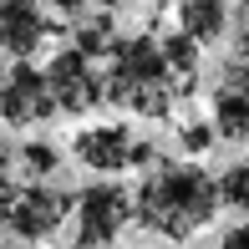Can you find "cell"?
<instances>
[{
	"label": "cell",
	"instance_id": "cell-1",
	"mask_svg": "<svg viewBox=\"0 0 249 249\" xmlns=\"http://www.w3.org/2000/svg\"><path fill=\"white\" fill-rule=\"evenodd\" d=\"M224 209L219 178L203 173L198 163H153L148 178L132 194V219L158 239H194L198 229H209L213 213Z\"/></svg>",
	"mask_w": 249,
	"mask_h": 249
},
{
	"label": "cell",
	"instance_id": "cell-2",
	"mask_svg": "<svg viewBox=\"0 0 249 249\" xmlns=\"http://www.w3.org/2000/svg\"><path fill=\"white\" fill-rule=\"evenodd\" d=\"M102 87H107L112 107H127L138 117H168V107L178 102L173 82H168V66H163V41L148 36V31L112 46Z\"/></svg>",
	"mask_w": 249,
	"mask_h": 249
},
{
	"label": "cell",
	"instance_id": "cell-3",
	"mask_svg": "<svg viewBox=\"0 0 249 249\" xmlns=\"http://www.w3.org/2000/svg\"><path fill=\"white\" fill-rule=\"evenodd\" d=\"M76 239L87 249H107L122 239V229L132 224V194L117 183H92L76 194Z\"/></svg>",
	"mask_w": 249,
	"mask_h": 249
},
{
	"label": "cell",
	"instance_id": "cell-4",
	"mask_svg": "<svg viewBox=\"0 0 249 249\" xmlns=\"http://www.w3.org/2000/svg\"><path fill=\"white\" fill-rule=\"evenodd\" d=\"M76 213V194H61V188H41V183H31V188H16V198L5 203V229L16 234V239H51L56 229H66V219Z\"/></svg>",
	"mask_w": 249,
	"mask_h": 249
},
{
	"label": "cell",
	"instance_id": "cell-5",
	"mask_svg": "<svg viewBox=\"0 0 249 249\" xmlns=\"http://www.w3.org/2000/svg\"><path fill=\"white\" fill-rule=\"evenodd\" d=\"M46 82H51V97H56V112H71V117H87L107 102V87H102V66L92 56H82L76 46L56 51L51 66H46Z\"/></svg>",
	"mask_w": 249,
	"mask_h": 249
},
{
	"label": "cell",
	"instance_id": "cell-6",
	"mask_svg": "<svg viewBox=\"0 0 249 249\" xmlns=\"http://www.w3.org/2000/svg\"><path fill=\"white\" fill-rule=\"evenodd\" d=\"M46 117H56V97H51L46 71H36L31 61L5 66V76H0V122L26 132Z\"/></svg>",
	"mask_w": 249,
	"mask_h": 249
},
{
	"label": "cell",
	"instance_id": "cell-7",
	"mask_svg": "<svg viewBox=\"0 0 249 249\" xmlns=\"http://www.w3.org/2000/svg\"><path fill=\"white\" fill-rule=\"evenodd\" d=\"M61 26L41 10V0H0V56L10 61H31Z\"/></svg>",
	"mask_w": 249,
	"mask_h": 249
},
{
	"label": "cell",
	"instance_id": "cell-8",
	"mask_svg": "<svg viewBox=\"0 0 249 249\" xmlns=\"http://www.w3.org/2000/svg\"><path fill=\"white\" fill-rule=\"evenodd\" d=\"M213 132L229 142H249V56L224 66L219 87H213Z\"/></svg>",
	"mask_w": 249,
	"mask_h": 249
},
{
	"label": "cell",
	"instance_id": "cell-9",
	"mask_svg": "<svg viewBox=\"0 0 249 249\" xmlns=\"http://www.w3.org/2000/svg\"><path fill=\"white\" fill-rule=\"evenodd\" d=\"M132 127L127 122H102V127H82L71 138V153L82 168H92V173H122V168H132Z\"/></svg>",
	"mask_w": 249,
	"mask_h": 249
},
{
	"label": "cell",
	"instance_id": "cell-10",
	"mask_svg": "<svg viewBox=\"0 0 249 249\" xmlns=\"http://www.w3.org/2000/svg\"><path fill=\"white\" fill-rule=\"evenodd\" d=\"M163 66H168V82H173L178 97H194L198 92V66H203V46L183 31L163 36Z\"/></svg>",
	"mask_w": 249,
	"mask_h": 249
},
{
	"label": "cell",
	"instance_id": "cell-11",
	"mask_svg": "<svg viewBox=\"0 0 249 249\" xmlns=\"http://www.w3.org/2000/svg\"><path fill=\"white\" fill-rule=\"evenodd\" d=\"M178 31L194 36L198 46H213L229 31V5L224 0H178Z\"/></svg>",
	"mask_w": 249,
	"mask_h": 249
},
{
	"label": "cell",
	"instance_id": "cell-12",
	"mask_svg": "<svg viewBox=\"0 0 249 249\" xmlns=\"http://www.w3.org/2000/svg\"><path fill=\"white\" fill-rule=\"evenodd\" d=\"M117 41H122V36H117V26H112V16H82L71 46L82 51V56H92V61H107Z\"/></svg>",
	"mask_w": 249,
	"mask_h": 249
},
{
	"label": "cell",
	"instance_id": "cell-13",
	"mask_svg": "<svg viewBox=\"0 0 249 249\" xmlns=\"http://www.w3.org/2000/svg\"><path fill=\"white\" fill-rule=\"evenodd\" d=\"M219 198H224V209H234V213L249 219V158L219 173Z\"/></svg>",
	"mask_w": 249,
	"mask_h": 249
},
{
	"label": "cell",
	"instance_id": "cell-14",
	"mask_svg": "<svg viewBox=\"0 0 249 249\" xmlns=\"http://www.w3.org/2000/svg\"><path fill=\"white\" fill-rule=\"evenodd\" d=\"M20 158H26V168H31V173H36V178L56 173V163H61L51 142H26V148H20Z\"/></svg>",
	"mask_w": 249,
	"mask_h": 249
},
{
	"label": "cell",
	"instance_id": "cell-15",
	"mask_svg": "<svg viewBox=\"0 0 249 249\" xmlns=\"http://www.w3.org/2000/svg\"><path fill=\"white\" fill-rule=\"evenodd\" d=\"M213 138H219L213 122H188V127H183V148H188V153H209Z\"/></svg>",
	"mask_w": 249,
	"mask_h": 249
},
{
	"label": "cell",
	"instance_id": "cell-16",
	"mask_svg": "<svg viewBox=\"0 0 249 249\" xmlns=\"http://www.w3.org/2000/svg\"><path fill=\"white\" fill-rule=\"evenodd\" d=\"M56 10H61L66 20H82V16H97V10H107L112 0H51Z\"/></svg>",
	"mask_w": 249,
	"mask_h": 249
},
{
	"label": "cell",
	"instance_id": "cell-17",
	"mask_svg": "<svg viewBox=\"0 0 249 249\" xmlns=\"http://www.w3.org/2000/svg\"><path fill=\"white\" fill-rule=\"evenodd\" d=\"M16 178H10V153H5V142H0V213H5V203L16 198Z\"/></svg>",
	"mask_w": 249,
	"mask_h": 249
},
{
	"label": "cell",
	"instance_id": "cell-18",
	"mask_svg": "<svg viewBox=\"0 0 249 249\" xmlns=\"http://www.w3.org/2000/svg\"><path fill=\"white\" fill-rule=\"evenodd\" d=\"M219 249H249V219L239 224V229H229V234H224V239H219Z\"/></svg>",
	"mask_w": 249,
	"mask_h": 249
},
{
	"label": "cell",
	"instance_id": "cell-19",
	"mask_svg": "<svg viewBox=\"0 0 249 249\" xmlns=\"http://www.w3.org/2000/svg\"><path fill=\"white\" fill-rule=\"evenodd\" d=\"M234 10H239V16H244V26H249V0H234Z\"/></svg>",
	"mask_w": 249,
	"mask_h": 249
},
{
	"label": "cell",
	"instance_id": "cell-20",
	"mask_svg": "<svg viewBox=\"0 0 249 249\" xmlns=\"http://www.w3.org/2000/svg\"><path fill=\"white\" fill-rule=\"evenodd\" d=\"M61 249H87V244H82V239H76V244H61Z\"/></svg>",
	"mask_w": 249,
	"mask_h": 249
},
{
	"label": "cell",
	"instance_id": "cell-21",
	"mask_svg": "<svg viewBox=\"0 0 249 249\" xmlns=\"http://www.w3.org/2000/svg\"><path fill=\"white\" fill-rule=\"evenodd\" d=\"M0 76H5V66H0Z\"/></svg>",
	"mask_w": 249,
	"mask_h": 249
}]
</instances>
